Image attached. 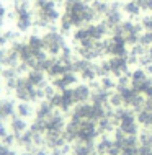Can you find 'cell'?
I'll use <instances>...</instances> for the list:
<instances>
[{
  "instance_id": "cell-1",
  "label": "cell",
  "mask_w": 152,
  "mask_h": 155,
  "mask_svg": "<svg viewBox=\"0 0 152 155\" xmlns=\"http://www.w3.org/2000/svg\"><path fill=\"white\" fill-rule=\"evenodd\" d=\"M64 15L70 20L74 26H83V25L93 23L96 13L92 5L83 0H64Z\"/></svg>"
},
{
  "instance_id": "cell-2",
  "label": "cell",
  "mask_w": 152,
  "mask_h": 155,
  "mask_svg": "<svg viewBox=\"0 0 152 155\" xmlns=\"http://www.w3.org/2000/svg\"><path fill=\"white\" fill-rule=\"evenodd\" d=\"M142 31H144V30H142L141 23H134L133 20H124V21H121L115 30H113V35L123 36L124 41H126V44H128V46H134V44H137L139 36H141Z\"/></svg>"
},
{
  "instance_id": "cell-3",
  "label": "cell",
  "mask_w": 152,
  "mask_h": 155,
  "mask_svg": "<svg viewBox=\"0 0 152 155\" xmlns=\"http://www.w3.org/2000/svg\"><path fill=\"white\" fill-rule=\"evenodd\" d=\"M105 54L108 56H128V44L124 38L120 35H113L105 41Z\"/></svg>"
},
{
  "instance_id": "cell-4",
  "label": "cell",
  "mask_w": 152,
  "mask_h": 155,
  "mask_svg": "<svg viewBox=\"0 0 152 155\" xmlns=\"http://www.w3.org/2000/svg\"><path fill=\"white\" fill-rule=\"evenodd\" d=\"M103 18H105L103 23L113 31L118 25L123 21V8H121V3L111 2L110 3V10L106 12V15H105Z\"/></svg>"
},
{
  "instance_id": "cell-5",
  "label": "cell",
  "mask_w": 152,
  "mask_h": 155,
  "mask_svg": "<svg viewBox=\"0 0 152 155\" xmlns=\"http://www.w3.org/2000/svg\"><path fill=\"white\" fill-rule=\"evenodd\" d=\"M108 65H110V74L115 75V77H121V75L129 74L128 56H111L108 59Z\"/></svg>"
},
{
  "instance_id": "cell-6",
  "label": "cell",
  "mask_w": 152,
  "mask_h": 155,
  "mask_svg": "<svg viewBox=\"0 0 152 155\" xmlns=\"http://www.w3.org/2000/svg\"><path fill=\"white\" fill-rule=\"evenodd\" d=\"M43 43H44V48L48 49L51 54H59L64 49V38H62L59 33L52 31V33H48L44 38H43Z\"/></svg>"
},
{
  "instance_id": "cell-7",
  "label": "cell",
  "mask_w": 152,
  "mask_h": 155,
  "mask_svg": "<svg viewBox=\"0 0 152 155\" xmlns=\"http://www.w3.org/2000/svg\"><path fill=\"white\" fill-rule=\"evenodd\" d=\"M129 77H131V87H133V88H134V90H136L137 93H139V90H141V87L144 85V83H146V80L150 77V75L147 74L146 70L141 67V69H136V70H133V72L129 74Z\"/></svg>"
},
{
  "instance_id": "cell-8",
  "label": "cell",
  "mask_w": 152,
  "mask_h": 155,
  "mask_svg": "<svg viewBox=\"0 0 152 155\" xmlns=\"http://www.w3.org/2000/svg\"><path fill=\"white\" fill-rule=\"evenodd\" d=\"M121 8H123V13H124L126 16H128L129 20L137 18V16L142 13L141 7L137 5V2H136V0H126V2L121 3Z\"/></svg>"
},
{
  "instance_id": "cell-9",
  "label": "cell",
  "mask_w": 152,
  "mask_h": 155,
  "mask_svg": "<svg viewBox=\"0 0 152 155\" xmlns=\"http://www.w3.org/2000/svg\"><path fill=\"white\" fill-rule=\"evenodd\" d=\"M136 118H137V123L142 124L144 127H152V110L150 108H141L139 111H136Z\"/></svg>"
},
{
  "instance_id": "cell-10",
  "label": "cell",
  "mask_w": 152,
  "mask_h": 155,
  "mask_svg": "<svg viewBox=\"0 0 152 155\" xmlns=\"http://www.w3.org/2000/svg\"><path fill=\"white\" fill-rule=\"evenodd\" d=\"M72 91H74V100L75 101H80V103H83L85 100H88L92 96L90 87H87V85H77Z\"/></svg>"
},
{
  "instance_id": "cell-11",
  "label": "cell",
  "mask_w": 152,
  "mask_h": 155,
  "mask_svg": "<svg viewBox=\"0 0 152 155\" xmlns=\"http://www.w3.org/2000/svg\"><path fill=\"white\" fill-rule=\"evenodd\" d=\"M92 8H93L96 16H105L110 10V2L108 0H95V2H92Z\"/></svg>"
},
{
  "instance_id": "cell-12",
  "label": "cell",
  "mask_w": 152,
  "mask_h": 155,
  "mask_svg": "<svg viewBox=\"0 0 152 155\" xmlns=\"http://www.w3.org/2000/svg\"><path fill=\"white\" fill-rule=\"evenodd\" d=\"M100 88H103V90H106V91H111L113 88H116V82L111 78V75H106V77H101Z\"/></svg>"
},
{
  "instance_id": "cell-13",
  "label": "cell",
  "mask_w": 152,
  "mask_h": 155,
  "mask_svg": "<svg viewBox=\"0 0 152 155\" xmlns=\"http://www.w3.org/2000/svg\"><path fill=\"white\" fill-rule=\"evenodd\" d=\"M137 44L144 46V48H149V46L152 44V31H142L141 36H139Z\"/></svg>"
},
{
  "instance_id": "cell-14",
  "label": "cell",
  "mask_w": 152,
  "mask_h": 155,
  "mask_svg": "<svg viewBox=\"0 0 152 155\" xmlns=\"http://www.w3.org/2000/svg\"><path fill=\"white\" fill-rule=\"evenodd\" d=\"M111 106H115V108H121V106H124L123 104V98H121V95L118 93V91H115V93H110V101H108Z\"/></svg>"
},
{
  "instance_id": "cell-15",
  "label": "cell",
  "mask_w": 152,
  "mask_h": 155,
  "mask_svg": "<svg viewBox=\"0 0 152 155\" xmlns=\"http://www.w3.org/2000/svg\"><path fill=\"white\" fill-rule=\"evenodd\" d=\"M141 26H142L144 31H152V13H147V15L142 16Z\"/></svg>"
},
{
  "instance_id": "cell-16",
  "label": "cell",
  "mask_w": 152,
  "mask_h": 155,
  "mask_svg": "<svg viewBox=\"0 0 152 155\" xmlns=\"http://www.w3.org/2000/svg\"><path fill=\"white\" fill-rule=\"evenodd\" d=\"M137 5L141 7L142 12H146V13H152V0H136Z\"/></svg>"
},
{
  "instance_id": "cell-17",
  "label": "cell",
  "mask_w": 152,
  "mask_h": 155,
  "mask_svg": "<svg viewBox=\"0 0 152 155\" xmlns=\"http://www.w3.org/2000/svg\"><path fill=\"white\" fill-rule=\"evenodd\" d=\"M147 52H149V54H150V56H152V44L149 46V48H147Z\"/></svg>"
},
{
  "instance_id": "cell-18",
  "label": "cell",
  "mask_w": 152,
  "mask_h": 155,
  "mask_svg": "<svg viewBox=\"0 0 152 155\" xmlns=\"http://www.w3.org/2000/svg\"><path fill=\"white\" fill-rule=\"evenodd\" d=\"M83 2H87V3H92V2H95V0H83Z\"/></svg>"
},
{
  "instance_id": "cell-19",
  "label": "cell",
  "mask_w": 152,
  "mask_h": 155,
  "mask_svg": "<svg viewBox=\"0 0 152 155\" xmlns=\"http://www.w3.org/2000/svg\"><path fill=\"white\" fill-rule=\"evenodd\" d=\"M111 2H115V0H111Z\"/></svg>"
}]
</instances>
